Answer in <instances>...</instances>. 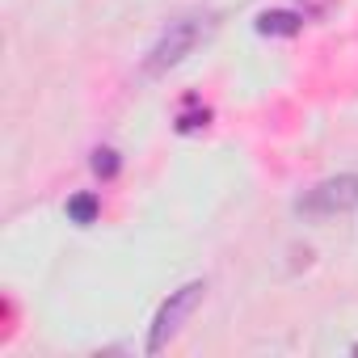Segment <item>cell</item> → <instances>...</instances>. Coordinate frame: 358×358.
I'll use <instances>...</instances> for the list:
<instances>
[{"label":"cell","mask_w":358,"mask_h":358,"mask_svg":"<svg viewBox=\"0 0 358 358\" xmlns=\"http://www.w3.org/2000/svg\"><path fill=\"white\" fill-rule=\"evenodd\" d=\"M207 30H211V17H177V22H169L164 34L148 47V55H143V72H148V76H164V72H173L177 64H182V59L207 38Z\"/></svg>","instance_id":"1"},{"label":"cell","mask_w":358,"mask_h":358,"mask_svg":"<svg viewBox=\"0 0 358 358\" xmlns=\"http://www.w3.org/2000/svg\"><path fill=\"white\" fill-rule=\"evenodd\" d=\"M203 295H207V282L203 278H194V282H186V287H177V291H169V299L160 303V312H156V320H152V329H148V354H160V350H169V341L182 333V324L194 316V308L203 303Z\"/></svg>","instance_id":"2"},{"label":"cell","mask_w":358,"mask_h":358,"mask_svg":"<svg viewBox=\"0 0 358 358\" xmlns=\"http://www.w3.org/2000/svg\"><path fill=\"white\" fill-rule=\"evenodd\" d=\"M358 207V173H337V177H324L320 186H312L295 211L308 215V220H329V215H345Z\"/></svg>","instance_id":"3"},{"label":"cell","mask_w":358,"mask_h":358,"mask_svg":"<svg viewBox=\"0 0 358 358\" xmlns=\"http://www.w3.org/2000/svg\"><path fill=\"white\" fill-rule=\"evenodd\" d=\"M303 30V17L291 13V9H274V13H262L257 17V34H274V38H291Z\"/></svg>","instance_id":"4"},{"label":"cell","mask_w":358,"mask_h":358,"mask_svg":"<svg viewBox=\"0 0 358 358\" xmlns=\"http://www.w3.org/2000/svg\"><path fill=\"white\" fill-rule=\"evenodd\" d=\"M97 211H101V199H97L93 190H85V194H72V199H68V220H72V224H80V228H89V224L97 220Z\"/></svg>","instance_id":"5"},{"label":"cell","mask_w":358,"mask_h":358,"mask_svg":"<svg viewBox=\"0 0 358 358\" xmlns=\"http://www.w3.org/2000/svg\"><path fill=\"white\" fill-rule=\"evenodd\" d=\"M93 173L101 177V182L118 177V152H114V148H97V152H93Z\"/></svg>","instance_id":"6"},{"label":"cell","mask_w":358,"mask_h":358,"mask_svg":"<svg viewBox=\"0 0 358 358\" xmlns=\"http://www.w3.org/2000/svg\"><path fill=\"white\" fill-rule=\"evenodd\" d=\"M207 118H211V110H203V114H182V118H177V131H182V135L203 131V127H207Z\"/></svg>","instance_id":"7"}]
</instances>
